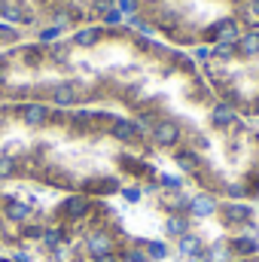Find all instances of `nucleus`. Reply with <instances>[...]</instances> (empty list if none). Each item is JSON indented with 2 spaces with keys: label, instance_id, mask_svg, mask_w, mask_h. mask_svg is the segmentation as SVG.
<instances>
[{
  "label": "nucleus",
  "instance_id": "obj_8",
  "mask_svg": "<svg viewBox=\"0 0 259 262\" xmlns=\"http://www.w3.org/2000/svg\"><path fill=\"white\" fill-rule=\"evenodd\" d=\"M52 34L89 25H113L122 0H31Z\"/></svg>",
  "mask_w": 259,
  "mask_h": 262
},
{
  "label": "nucleus",
  "instance_id": "obj_10",
  "mask_svg": "<svg viewBox=\"0 0 259 262\" xmlns=\"http://www.w3.org/2000/svg\"><path fill=\"white\" fill-rule=\"evenodd\" d=\"M0 262H21L18 256H6V253H0Z\"/></svg>",
  "mask_w": 259,
  "mask_h": 262
},
{
  "label": "nucleus",
  "instance_id": "obj_9",
  "mask_svg": "<svg viewBox=\"0 0 259 262\" xmlns=\"http://www.w3.org/2000/svg\"><path fill=\"white\" fill-rule=\"evenodd\" d=\"M55 37L31 0H0V52L15 49L31 40Z\"/></svg>",
  "mask_w": 259,
  "mask_h": 262
},
{
  "label": "nucleus",
  "instance_id": "obj_5",
  "mask_svg": "<svg viewBox=\"0 0 259 262\" xmlns=\"http://www.w3.org/2000/svg\"><path fill=\"white\" fill-rule=\"evenodd\" d=\"M134 28L183 52L259 31V0H137Z\"/></svg>",
  "mask_w": 259,
  "mask_h": 262
},
{
  "label": "nucleus",
  "instance_id": "obj_7",
  "mask_svg": "<svg viewBox=\"0 0 259 262\" xmlns=\"http://www.w3.org/2000/svg\"><path fill=\"white\" fill-rule=\"evenodd\" d=\"M55 198L58 195L31 186L0 183V253L18 256L28 244H34L46 226V213Z\"/></svg>",
  "mask_w": 259,
  "mask_h": 262
},
{
  "label": "nucleus",
  "instance_id": "obj_2",
  "mask_svg": "<svg viewBox=\"0 0 259 262\" xmlns=\"http://www.w3.org/2000/svg\"><path fill=\"white\" fill-rule=\"evenodd\" d=\"M149 131L122 113L0 104V183L49 195L131 198L165 183Z\"/></svg>",
  "mask_w": 259,
  "mask_h": 262
},
{
  "label": "nucleus",
  "instance_id": "obj_1",
  "mask_svg": "<svg viewBox=\"0 0 259 262\" xmlns=\"http://www.w3.org/2000/svg\"><path fill=\"white\" fill-rule=\"evenodd\" d=\"M0 104L122 113L162 149L217 107L192 52L134 25H89L0 52Z\"/></svg>",
  "mask_w": 259,
  "mask_h": 262
},
{
  "label": "nucleus",
  "instance_id": "obj_4",
  "mask_svg": "<svg viewBox=\"0 0 259 262\" xmlns=\"http://www.w3.org/2000/svg\"><path fill=\"white\" fill-rule=\"evenodd\" d=\"M21 262H174L165 241L143 235L119 201L85 195H58L46 226Z\"/></svg>",
  "mask_w": 259,
  "mask_h": 262
},
{
  "label": "nucleus",
  "instance_id": "obj_11",
  "mask_svg": "<svg viewBox=\"0 0 259 262\" xmlns=\"http://www.w3.org/2000/svg\"><path fill=\"white\" fill-rule=\"evenodd\" d=\"M128 3H137V0H128Z\"/></svg>",
  "mask_w": 259,
  "mask_h": 262
},
{
  "label": "nucleus",
  "instance_id": "obj_6",
  "mask_svg": "<svg viewBox=\"0 0 259 262\" xmlns=\"http://www.w3.org/2000/svg\"><path fill=\"white\" fill-rule=\"evenodd\" d=\"M192 58L217 104L259 122V31L195 49Z\"/></svg>",
  "mask_w": 259,
  "mask_h": 262
},
{
  "label": "nucleus",
  "instance_id": "obj_3",
  "mask_svg": "<svg viewBox=\"0 0 259 262\" xmlns=\"http://www.w3.org/2000/svg\"><path fill=\"white\" fill-rule=\"evenodd\" d=\"M192 189L220 201H259V122L244 119L223 104L177 131L162 149Z\"/></svg>",
  "mask_w": 259,
  "mask_h": 262
}]
</instances>
